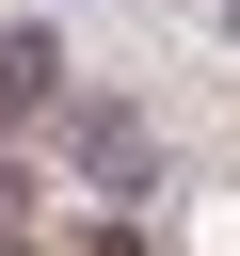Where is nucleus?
I'll return each mask as SVG.
<instances>
[{"label": "nucleus", "mask_w": 240, "mask_h": 256, "mask_svg": "<svg viewBox=\"0 0 240 256\" xmlns=\"http://www.w3.org/2000/svg\"><path fill=\"white\" fill-rule=\"evenodd\" d=\"M80 256H144V224H80Z\"/></svg>", "instance_id": "4"}, {"label": "nucleus", "mask_w": 240, "mask_h": 256, "mask_svg": "<svg viewBox=\"0 0 240 256\" xmlns=\"http://www.w3.org/2000/svg\"><path fill=\"white\" fill-rule=\"evenodd\" d=\"M16 208H32V160H16V144H0V240H16Z\"/></svg>", "instance_id": "3"}, {"label": "nucleus", "mask_w": 240, "mask_h": 256, "mask_svg": "<svg viewBox=\"0 0 240 256\" xmlns=\"http://www.w3.org/2000/svg\"><path fill=\"white\" fill-rule=\"evenodd\" d=\"M64 96H80V80H64V32H48V16H0V144H16V160L64 128Z\"/></svg>", "instance_id": "2"}, {"label": "nucleus", "mask_w": 240, "mask_h": 256, "mask_svg": "<svg viewBox=\"0 0 240 256\" xmlns=\"http://www.w3.org/2000/svg\"><path fill=\"white\" fill-rule=\"evenodd\" d=\"M48 160H64L80 192H112V208H144V192H160V128H144L128 96H96V80L64 96V128H48Z\"/></svg>", "instance_id": "1"}]
</instances>
